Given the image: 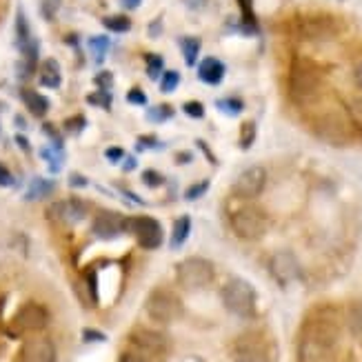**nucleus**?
<instances>
[{
	"instance_id": "f257e3e1",
	"label": "nucleus",
	"mask_w": 362,
	"mask_h": 362,
	"mask_svg": "<svg viewBox=\"0 0 362 362\" xmlns=\"http://www.w3.org/2000/svg\"><path fill=\"white\" fill-rule=\"evenodd\" d=\"M338 351V327L327 320H309L298 342V360L300 362H334Z\"/></svg>"
},
{
	"instance_id": "f03ea898",
	"label": "nucleus",
	"mask_w": 362,
	"mask_h": 362,
	"mask_svg": "<svg viewBox=\"0 0 362 362\" xmlns=\"http://www.w3.org/2000/svg\"><path fill=\"white\" fill-rule=\"evenodd\" d=\"M322 89V76L311 62L298 60L289 74V93L298 105H307L318 98Z\"/></svg>"
},
{
	"instance_id": "7ed1b4c3",
	"label": "nucleus",
	"mask_w": 362,
	"mask_h": 362,
	"mask_svg": "<svg viewBox=\"0 0 362 362\" xmlns=\"http://www.w3.org/2000/svg\"><path fill=\"white\" fill-rule=\"evenodd\" d=\"M225 307L240 318H251L256 313V289L243 278H231L223 287Z\"/></svg>"
},
{
	"instance_id": "20e7f679",
	"label": "nucleus",
	"mask_w": 362,
	"mask_h": 362,
	"mask_svg": "<svg viewBox=\"0 0 362 362\" xmlns=\"http://www.w3.org/2000/svg\"><path fill=\"white\" fill-rule=\"evenodd\" d=\"M231 229L243 240H258L269 229V220L258 207H240L231 214Z\"/></svg>"
},
{
	"instance_id": "39448f33",
	"label": "nucleus",
	"mask_w": 362,
	"mask_h": 362,
	"mask_svg": "<svg viewBox=\"0 0 362 362\" xmlns=\"http://www.w3.org/2000/svg\"><path fill=\"white\" fill-rule=\"evenodd\" d=\"M145 311L149 313V318L158 320V322H176L182 316V303L176 293L165 291V289H156L147 298Z\"/></svg>"
},
{
	"instance_id": "423d86ee",
	"label": "nucleus",
	"mask_w": 362,
	"mask_h": 362,
	"mask_svg": "<svg viewBox=\"0 0 362 362\" xmlns=\"http://www.w3.org/2000/svg\"><path fill=\"white\" fill-rule=\"evenodd\" d=\"M231 356L233 362H267L269 360V342L258 332H247L235 338Z\"/></svg>"
},
{
	"instance_id": "0eeeda50",
	"label": "nucleus",
	"mask_w": 362,
	"mask_h": 362,
	"mask_svg": "<svg viewBox=\"0 0 362 362\" xmlns=\"http://www.w3.org/2000/svg\"><path fill=\"white\" fill-rule=\"evenodd\" d=\"M176 276L185 289H202L214 280V264L204 258H187L178 264Z\"/></svg>"
},
{
	"instance_id": "6e6552de",
	"label": "nucleus",
	"mask_w": 362,
	"mask_h": 362,
	"mask_svg": "<svg viewBox=\"0 0 362 362\" xmlns=\"http://www.w3.org/2000/svg\"><path fill=\"white\" fill-rule=\"evenodd\" d=\"M267 185V171L260 165L254 167H247L243 174L235 178L233 182V194L238 198L251 200V198H258L262 194V189Z\"/></svg>"
},
{
	"instance_id": "1a4fd4ad",
	"label": "nucleus",
	"mask_w": 362,
	"mask_h": 362,
	"mask_svg": "<svg viewBox=\"0 0 362 362\" xmlns=\"http://www.w3.org/2000/svg\"><path fill=\"white\" fill-rule=\"evenodd\" d=\"M129 229L143 249H158L163 245V227L158 220H153L149 216H138L129 220Z\"/></svg>"
},
{
	"instance_id": "9d476101",
	"label": "nucleus",
	"mask_w": 362,
	"mask_h": 362,
	"mask_svg": "<svg viewBox=\"0 0 362 362\" xmlns=\"http://www.w3.org/2000/svg\"><path fill=\"white\" fill-rule=\"evenodd\" d=\"M269 272L280 285H289V282L300 278V262L291 254V251H278L269 260Z\"/></svg>"
},
{
	"instance_id": "9b49d317",
	"label": "nucleus",
	"mask_w": 362,
	"mask_h": 362,
	"mask_svg": "<svg viewBox=\"0 0 362 362\" xmlns=\"http://www.w3.org/2000/svg\"><path fill=\"white\" fill-rule=\"evenodd\" d=\"M313 129H316V134L322 140H329V143H342V140H347V136H349L347 122H344L342 116H338L334 112L322 114L316 120V124H313Z\"/></svg>"
},
{
	"instance_id": "f8f14e48",
	"label": "nucleus",
	"mask_w": 362,
	"mask_h": 362,
	"mask_svg": "<svg viewBox=\"0 0 362 362\" xmlns=\"http://www.w3.org/2000/svg\"><path fill=\"white\" fill-rule=\"evenodd\" d=\"M47 322H49V313H47L45 307H40L36 303L25 305L18 313H16V320H13L18 332H40V329L47 327Z\"/></svg>"
},
{
	"instance_id": "ddd939ff",
	"label": "nucleus",
	"mask_w": 362,
	"mask_h": 362,
	"mask_svg": "<svg viewBox=\"0 0 362 362\" xmlns=\"http://www.w3.org/2000/svg\"><path fill=\"white\" fill-rule=\"evenodd\" d=\"M129 227V220L122 218L120 214L114 211H100L93 220V233L103 240H112L118 238V235Z\"/></svg>"
},
{
	"instance_id": "4468645a",
	"label": "nucleus",
	"mask_w": 362,
	"mask_h": 362,
	"mask_svg": "<svg viewBox=\"0 0 362 362\" xmlns=\"http://www.w3.org/2000/svg\"><path fill=\"white\" fill-rule=\"evenodd\" d=\"M23 362H56V347L47 338H31L23 344Z\"/></svg>"
},
{
	"instance_id": "2eb2a0df",
	"label": "nucleus",
	"mask_w": 362,
	"mask_h": 362,
	"mask_svg": "<svg viewBox=\"0 0 362 362\" xmlns=\"http://www.w3.org/2000/svg\"><path fill=\"white\" fill-rule=\"evenodd\" d=\"M87 216V209L81 200H65V202H56L49 209V218L56 220L60 225H76Z\"/></svg>"
},
{
	"instance_id": "dca6fc26",
	"label": "nucleus",
	"mask_w": 362,
	"mask_h": 362,
	"mask_svg": "<svg viewBox=\"0 0 362 362\" xmlns=\"http://www.w3.org/2000/svg\"><path fill=\"white\" fill-rule=\"evenodd\" d=\"M300 34L309 40H327L336 34V23L332 18H325V16H318V18H307L300 25Z\"/></svg>"
},
{
	"instance_id": "f3484780",
	"label": "nucleus",
	"mask_w": 362,
	"mask_h": 362,
	"mask_svg": "<svg viewBox=\"0 0 362 362\" xmlns=\"http://www.w3.org/2000/svg\"><path fill=\"white\" fill-rule=\"evenodd\" d=\"M132 342L136 344V347L145 349L149 354H163L167 349V338L158 332H151V329H134L132 332Z\"/></svg>"
},
{
	"instance_id": "a211bd4d",
	"label": "nucleus",
	"mask_w": 362,
	"mask_h": 362,
	"mask_svg": "<svg viewBox=\"0 0 362 362\" xmlns=\"http://www.w3.org/2000/svg\"><path fill=\"white\" fill-rule=\"evenodd\" d=\"M198 76H200L202 83L218 85L225 78V65L218 58H204L198 67Z\"/></svg>"
},
{
	"instance_id": "6ab92c4d",
	"label": "nucleus",
	"mask_w": 362,
	"mask_h": 362,
	"mask_svg": "<svg viewBox=\"0 0 362 362\" xmlns=\"http://www.w3.org/2000/svg\"><path fill=\"white\" fill-rule=\"evenodd\" d=\"M23 100L27 105V109L34 116H45L47 114V109H49V103H47L45 96H40L38 91H31V89H25L23 91Z\"/></svg>"
},
{
	"instance_id": "aec40b11",
	"label": "nucleus",
	"mask_w": 362,
	"mask_h": 362,
	"mask_svg": "<svg viewBox=\"0 0 362 362\" xmlns=\"http://www.w3.org/2000/svg\"><path fill=\"white\" fill-rule=\"evenodd\" d=\"M189 231H192V218L189 216H180L174 225V231H171V247L180 249L182 243L189 238Z\"/></svg>"
},
{
	"instance_id": "412c9836",
	"label": "nucleus",
	"mask_w": 362,
	"mask_h": 362,
	"mask_svg": "<svg viewBox=\"0 0 362 362\" xmlns=\"http://www.w3.org/2000/svg\"><path fill=\"white\" fill-rule=\"evenodd\" d=\"M40 83L45 87H52V89L60 85V69L56 65V60H47L40 67Z\"/></svg>"
},
{
	"instance_id": "4be33fe9",
	"label": "nucleus",
	"mask_w": 362,
	"mask_h": 362,
	"mask_svg": "<svg viewBox=\"0 0 362 362\" xmlns=\"http://www.w3.org/2000/svg\"><path fill=\"white\" fill-rule=\"evenodd\" d=\"M52 189H54V182H47L42 178H36L34 182L29 185V192H27V200H40L45 196H49L52 194Z\"/></svg>"
},
{
	"instance_id": "5701e85b",
	"label": "nucleus",
	"mask_w": 362,
	"mask_h": 362,
	"mask_svg": "<svg viewBox=\"0 0 362 362\" xmlns=\"http://www.w3.org/2000/svg\"><path fill=\"white\" fill-rule=\"evenodd\" d=\"M347 322H349V329L356 338L362 340V303H356L349 307V313H347Z\"/></svg>"
},
{
	"instance_id": "b1692460",
	"label": "nucleus",
	"mask_w": 362,
	"mask_h": 362,
	"mask_svg": "<svg viewBox=\"0 0 362 362\" xmlns=\"http://www.w3.org/2000/svg\"><path fill=\"white\" fill-rule=\"evenodd\" d=\"M182 54H185V62L187 65H196V58L200 52V40L198 38H182Z\"/></svg>"
},
{
	"instance_id": "393cba45",
	"label": "nucleus",
	"mask_w": 362,
	"mask_h": 362,
	"mask_svg": "<svg viewBox=\"0 0 362 362\" xmlns=\"http://www.w3.org/2000/svg\"><path fill=\"white\" fill-rule=\"evenodd\" d=\"M89 49H91L93 58H96V60L100 62V60L107 56V52H109V38H105V36L91 38V40H89Z\"/></svg>"
},
{
	"instance_id": "a878e982",
	"label": "nucleus",
	"mask_w": 362,
	"mask_h": 362,
	"mask_svg": "<svg viewBox=\"0 0 362 362\" xmlns=\"http://www.w3.org/2000/svg\"><path fill=\"white\" fill-rule=\"evenodd\" d=\"M105 27L112 31H118V34H124V31H129L132 21L124 18V16H109V18H105Z\"/></svg>"
},
{
	"instance_id": "bb28decb",
	"label": "nucleus",
	"mask_w": 362,
	"mask_h": 362,
	"mask_svg": "<svg viewBox=\"0 0 362 362\" xmlns=\"http://www.w3.org/2000/svg\"><path fill=\"white\" fill-rule=\"evenodd\" d=\"M347 118L356 124L358 129H362V98H354L347 105Z\"/></svg>"
},
{
	"instance_id": "cd10ccee",
	"label": "nucleus",
	"mask_w": 362,
	"mask_h": 362,
	"mask_svg": "<svg viewBox=\"0 0 362 362\" xmlns=\"http://www.w3.org/2000/svg\"><path fill=\"white\" fill-rule=\"evenodd\" d=\"M178 83H180V74H178V71H167V74L163 76V83H160L163 93L174 91V89L178 87Z\"/></svg>"
},
{
	"instance_id": "c85d7f7f",
	"label": "nucleus",
	"mask_w": 362,
	"mask_h": 362,
	"mask_svg": "<svg viewBox=\"0 0 362 362\" xmlns=\"http://www.w3.org/2000/svg\"><path fill=\"white\" fill-rule=\"evenodd\" d=\"M254 136H256V124L254 122H247L243 127V138H240V147L247 149L251 147V143H254Z\"/></svg>"
},
{
	"instance_id": "c756f323",
	"label": "nucleus",
	"mask_w": 362,
	"mask_h": 362,
	"mask_svg": "<svg viewBox=\"0 0 362 362\" xmlns=\"http://www.w3.org/2000/svg\"><path fill=\"white\" fill-rule=\"evenodd\" d=\"M58 7H60V0H42V3H40V11H42V16H45L47 21L54 18Z\"/></svg>"
},
{
	"instance_id": "7c9ffc66",
	"label": "nucleus",
	"mask_w": 362,
	"mask_h": 362,
	"mask_svg": "<svg viewBox=\"0 0 362 362\" xmlns=\"http://www.w3.org/2000/svg\"><path fill=\"white\" fill-rule=\"evenodd\" d=\"M147 62H149V65H147L149 78H158L160 71H163V58H160V56H149Z\"/></svg>"
},
{
	"instance_id": "2f4dec72",
	"label": "nucleus",
	"mask_w": 362,
	"mask_h": 362,
	"mask_svg": "<svg viewBox=\"0 0 362 362\" xmlns=\"http://www.w3.org/2000/svg\"><path fill=\"white\" fill-rule=\"evenodd\" d=\"M209 189V182H198V185H194V187H189L187 189V194H185V198L187 200H196V198H200L204 192Z\"/></svg>"
},
{
	"instance_id": "473e14b6",
	"label": "nucleus",
	"mask_w": 362,
	"mask_h": 362,
	"mask_svg": "<svg viewBox=\"0 0 362 362\" xmlns=\"http://www.w3.org/2000/svg\"><path fill=\"white\" fill-rule=\"evenodd\" d=\"M185 114L192 116V118H202L204 116V109H202L200 103H187L185 105Z\"/></svg>"
},
{
	"instance_id": "72a5a7b5",
	"label": "nucleus",
	"mask_w": 362,
	"mask_h": 362,
	"mask_svg": "<svg viewBox=\"0 0 362 362\" xmlns=\"http://www.w3.org/2000/svg\"><path fill=\"white\" fill-rule=\"evenodd\" d=\"M171 114H174V112L167 109V107H156V109H151V112H149V120H165Z\"/></svg>"
},
{
	"instance_id": "f704fd0d",
	"label": "nucleus",
	"mask_w": 362,
	"mask_h": 362,
	"mask_svg": "<svg viewBox=\"0 0 362 362\" xmlns=\"http://www.w3.org/2000/svg\"><path fill=\"white\" fill-rule=\"evenodd\" d=\"M127 100H129L132 105H145V103H147V96L143 93V89H132V91L127 93Z\"/></svg>"
},
{
	"instance_id": "c9c22d12",
	"label": "nucleus",
	"mask_w": 362,
	"mask_h": 362,
	"mask_svg": "<svg viewBox=\"0 0 362 362\" xmlns=\"http://www.w3.org/2000/svg\"><path fill=\"white\" fill-rule=\"evenodd\" d=\"M13 185V176H11V171L5 167V165H0V187H9Z\"/></svg>"
},
{
	"instance_id": "e433bc0d",
	"label": "nucleus",
	"mask_w": 362,
	"mask_h": 362,
	"mask_svg": "<svg viewBox=\"0 0 362 362\" xmlns=\"http://www.w3.org/2000/svg\"><path fill=\"white\" fill-rule=\"evenodd\" d=\"M220 107H223V109H229L231 114H238L240 109H243V103H240V100H235V98H229V100H225V103H220Z\"/></svg>"
},
{
	"instance_id": "4c0bfd02",
	"label": "nucleus",
	"mask_w": 362,
	"mask_h": 362,
	"mask_svg": "<svg viewBox=\"0 0 362 362\" xmlns=\"http://www.w3.org/2000/svg\"><path fill=\"white\" fill-rule=\"evenodd\" d=\"M107 158L112 163H120L124 158V151L120 147H112V149H107Z\"/></svg>"
},
{
	"instance_id": "58836bf2",
	"label": "nucleus",
	"mask_w": 362,
	"mask_h": 362,
	"mask_svg": "<svg viewBox=\"0 0 362 362\" xmlns=\"http://www.w3.org/2000/svg\"><path fill=\"white\" fill-rule=\"evenodd\" d=\"M143 180H145L147 185H160V182H163V176H160V174H153V171L149 169V171H145Z\"/></svg>"
},
{
	"instance_id": "ea45409f",
	"label": "nucleus",
	"mask_w": 362,
	"mask_h": 362,
	"mask_svg": "<svg viewBox=\"0 0 362 362\" xmlns=\"http://www.w3.org/2000/svg\"><path fill=\"white\" fill-rule=\"evenodd\" d=\"M85 340H105V336L103 334H98V332H93V329H85Z\"/></svg>"
},
{
	"instance_id": "a19ab883",
	"label": "nucleus",
	"mask_w": 362,
	"mask_h": 362,
	"mask_svg": "<svg viewBox=\"0 0 362 362\" xmlns=\"http://www.w3.org/2000/svg\"><path fill=\"white\" fill-rule=\"evenodd\" d=\"M120 362H147V360L143 356H136V354H124L120 358Z\"/></svg>"
},
{
	"instance_id": "79ce46f5",
	"label": "nucleus",
	"mask_w": 362,
	"mask_h": 362,
	"mask_svg": "<svg viewBox=\"0 0 362 362\" xmlns=\"http://www.w3.org/2000/svg\"><path fill=\"white\" fill-rule=\"evenodd\" d=\"M356 83H358V87L362 89V62H358V67H356Z\"/></svg>"
},
{
	"instance_id": "37998d69",
	"label": "nucleus",
	"mask_w": 362,
	"mask_h": 362,
	"mask_svg": "<svg viewBox=\"0 0 362 362\" xmlns=\"http://www.w3.org/2000/svg\"><path fill=\"white\" fill-rule=\"evenodd\" d=\"M140 3H143V0H122V5L127 9H136V7H140Z\"/></svg>"
},
{
	"instance_id": "c03bdc74",
	"label": "nucleus",
	"mask_w": 362,
	"mask_h": 362,
	"mask_svg": "<svg viewBox=\"0 0 362 362\" xmlns=\"http://www.w3.org/2000/svg\"><path fill=\"white\" fill-rule=\"evenodd\" d=\"M134 167H136V158H129L127 163H124V169H127V171H129V169H134Z\"/></svg>"
},
{
	"instance_id": "a18cd8bd",
	"label": "nucleus",
	"mask_w": 362,
	"mask_h": 362,
	"mask_svg": "<svg viewBox=\"0 0 362 362\" xmlns=\"http://www.w3.org/2000/svg\"><path fill=\"white\" fill-rule=\"evenodd\" d=\"M0 318H3V300H0Z\"/></svg>"
}]
</instances>
